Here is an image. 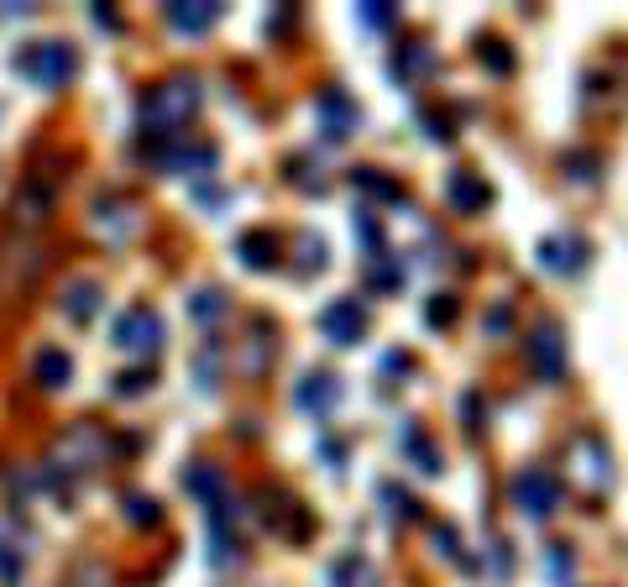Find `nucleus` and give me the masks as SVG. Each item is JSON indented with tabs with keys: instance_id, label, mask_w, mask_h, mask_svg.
Instances as JSON below:
<instances>
[{
	"instance_id": "13",
	"label": "nucleus",
	"mask_w": 628,
	"mask_h": 587,
	"mask_svg": "<svg viewBox=\"0 0 628 587\" xmlns=\"http://www.w3.org/2000/svg\"><path fill=\"white\" fill-rule=\"evenodd\" d=\"M27 577V546L11 525H0V587H17Z\"/></svg>"
},
{
	"instance_id": "17",
	"label": "nucleus",
	"mask_w": 628,
	"mask_h": 587,
	"mask_svg": "<svg viewBox=\"0 0 628 587\" xmlns=\"http://www.w3.org/2000/svg\"><path fill=\"white\" fill-rule=\"evenodd\" d=\"M241 258H247V268L262 273V268L278 263V242L268 237V231H247V237H241Z\"/></svg>"
},
{
	"instance_id": "3",
	"label": "nucleus",
	"mask_w": 628,
	"mask_h": 587,
	"mask_svg": "<svg viewBox=\"0 0 628 587\" xmlns=\"http://www.w3.org/2000/svg\"><path fill=\"white\" fill-rule=\"evenodd\" d=\"M116 346L126 357H157V346H163V315L147 310V304H132L116 321Z\"/></svg>"
},
{
	"instance_id": "9",
	"label": "nucleus",
	"mask_w": 628,
	"mask_h": 587,
	"mask_svg": "<svg viewBox=\"0 0 628 587\" xmlns=\"http://www.w3.org/2000/svg\"><path fill=\"white\" fill-rule=\"evenodd\" d=\"M100 300H105V289L95 284V279H74V284H63V315L74 325H90L95 321V310H100Z\"/></svg>"
},
{
	"instance_id": "7",
	"label": "nucleus",
	"mask_w": 628,
	"mask_h": 587,
	"mask_svg": "<svg viewBox=\"0 0 628 587\" xmlns=\"http://www.w3.org/2000/svg\"><path fill=\"white\" fill-rule=\"evenodd\" d=\"M314 116L325 122V132H331V137H352L356 122H362V111H356V105L346 101L341 90H325V95L314 101Z\"/></svg>"
},
{
	"instance_id": "19",
	"label": "nucleus",
	"mask_w": 628,
	"mask_h": 587,
	"mask_svg": "<svg viewBox=\"0 0 628 587\" xmlns=\"http://www.w3.org/2000/svg\"><path fill=\"white\" fill-rule=\"evenodd\" d=\"M184 488H189V493H195V499H205V504H220V472L210 462H199L195 472H189V478H184Z\"/></svg>"
},
{
	"instance_id": "14",
	"label": "nucleus",
	"mask_w": 628,
	"mask_h": 587,
	"mask_svg": "<svg viewBox=\"0 0 628 587\" xmlns=\"http://www.w3.org/2000/svg\"><path fill=\"white\" fill-rule=\"evenodd\" d=\"M540 258H545L550 273H576L582 258H587V242H576V237H550V242L540 247Z\"/></svg>"
},
{
	"instance_id": "25",
	"label": "nucleus",
	"mask_w": 628,
	"mask_h": 587,
	"mask_svg": "<svg viewBox=\"0 0 628 587\" xmlns=\"http://www.w3.org/2000/svg\"><path fill=\"white\" fill-rule=\"evenodd\" d=\"M456 315V304H451V294H440V300L430 304V325H446Z\"/></svg>"
},
{
	"instance_id": "5",
	"label": "nucleus",
	"mask_w": 628,
	"mask_h": 587,
	"mask_svg": "<svg viewBox=\"0 0 628 587\" xmlns=\"http://www.w3.org/2000/svg\"><path fill=\"white\" fill-rule=\"evenodd\" d=\"M367 304L362 300H331L320 310V331H325V342L331 346H356L367 336Z\"/></svg>"
},
{
	"instance_id": "15",
	"label": "nucleus",
	"mask_w": 628,
	"mask_h": 587,
	"mask_svg": "<svg viewBox=\"0 0 628 587\" xmlns=\"http://www.w3.org/2000/svg\"><path fill=\"white\" fill-rule=\"evenodd\" d=\"M74 378V357L63 352V346H42L38 352V384L42 388H69Z\"/></svg>"
},
{
	"instance_id": "12",
	"label": "nucleus",
	"mask_w": 628,
	"mask_h": 587,
	"mask_svg": "<svg viewBox=\"0 0 628 587\" xmlns=\"http://www.w3.org/2000/svg\"><path fill=\"white\" fill-rule=\"evenodd\" d=\"M100 451H105V446H100V436L84 426V430H74L69 441H59V462H74L69 472H90V467L100 462Z\"/></svg>"
},
{
	"instance_id": "8",
	"label": "nucleus",
	"mask_w": 628,
	"mask_h": 587,
	"mask_svg": "<svg viewBox=\"0 0 628 587\" xmlns=\"http://www.w3.org/2000/svg\"><path fill=\"white\" fill-rule=\"evenodd\" d=\"M220 21V6L216 0H189V6H168V27L184 32V38H205L210 27Z\"/></svg>"
},
{
	"instance_id": "11",
	"label": "nucleus",
	"mask_w": 628,
	"mask_h": 587,
	"mask_svg": "<svg viewBox=\"0 0 628 587\" xmlns=\"http://www.w3.org/2000/svg\"><path fill=\"white\" fill-rule=\"evenodd\" d=\"M294 399H299V409H304V415H331L335 399H341V384H335L331 373H310V378L299 384Z\"/></svg>"
},
{
	"instance_id": "1",
	"label": "nucleus",
	"mask_w": 628,
	"mask_h": 587,
	"mask_svg": "<svg viewBox=\"0 0 628 587\" xmlns=\"http://www.w3.org/2000/svg\"><path fill=\"white\" fill-rule=\"evenodd\" d=\"M199 101H205V95H199L195 74H168V80L142 101V126H147L153 137H174V132H184V126L199 116Z\"/></svg>"
},
{
	"instance_id": "20",
	"label": "nucleus",
	"mask_w": 628,
	"mask_h": 587,
	"mask_svg": "<svg viewBox=\"0 0 628 587\" xmlns=\"http://www.w3.org/2000/svg\"><path fill=\"white\" fill-rule=\"evenodd\" d=\"M352 179L362 184L367 195H383V200H398V184H388V179H383V174H377V168H356Z\"/></svg>"
},
{
	"instance_id": "4",
	"label": "nucleus",
	"mask_w": 628,
	"mask_h": 587,
	"mask_svg": "<svg viewBox=\"0 0 628 587\" xmlns=\"http://www.w3.org/2000/svg\"><path fill=\"white\" fill-rule=\"evenodd\" d=\"M513 504L524 509L530 520H550L555 504H561V483H555V472H545V467H524V472L513 478Z\"/></svg>"
},
{
	"instance_id": "23",
	"label": "nucleus",
	"mask_w": 628,
	"mask_h": 587,
	"mask_svg": "<svg viewBox=\"0 0 628 587\" xmlns=\"http://www.w3.org/2000/svg\"><path fill=\"white\" fill-rule=\"evenodd\" d=\"M126 509H132V525H153V520H157V499H142V493H132V499H126Z\"/></svg>"
},
{
	"instance_id": "18",
	"label": "nucleus",
	"mask_w": 628,
	"mask_h": 587,
	"mask_svg": "<svg viewBox=\"0 0 628 587\" xmlns=\"http://www.w3.org/2000/svg\"><path fill=\"white\" fill-rule=\"evenodd\" d=\"M335 587H377V572L367 556H341L335 562Z\"/></svg>"
},
{
	"instance_id": "16",
	"label": "nucleus",
	"mask_w": 628,
	"mask_h": 587,
	"mask_svg": "<svg viewBox=\"0 0 628 587\" xmlns=\"http://www.w3.org/2000/svg\"><path fill=\"white\" fill-rule=\"evenodd\" d=\"M488 200H492V189L477 179V174H467V168L451 174V205H456V210H482Z\"/></svg>"
},
{
	"instance_id": "2",
	"label": "nucleus",
	"mask_w": 628,
	"mask_h": 587,
	"mask_svg": "<svg viewBox=\"0 0 628 587\" xmlns=\"http://www.w3.org/2000/svg\"><path fill=\"white\" fill-rule=\"evenodd\" d=\"M17 74L27 84H38V90H63V84L78 74V59L69 42L42 38V42H27L17 53Z\"/></svg>"
},
{
	"instance_id": "21",
	"label": "nucleus",
	"mask_w": 628,
	"mask_h": 587,
	"mask_svg": "<svg viewBox=\"0 0 628 587\" xmlns=\"http://www.w3.org/2000/svg\"><path fill=\"white\" fill-rule=\"evenodd\" d=\"M419 69H430V48L425 42H414V48H404V59H393V74H419Z\"/></svg>"
},
{
	"instance_id": "22",
	"label": "nucleus",
	"mask_w": 628,
	"mask_h": 587,
	"mask_svg": "<svg viewBox=\"0 0 628 587\" xmlns=\"http://www.w3.org/2000/svg\"><path fill=\"white\" fill-rule=\"evenodd\" d=\"M299 268L310 273V268H325V242L320 237H299Z\"/></svg>"
},
{
	"instance_id": "26",
	"label": "nucleus",
	"mask_w": 628,
	"mask_h": 587,
	"mask_svg": "<svg viewBox=\"0 0 628 587\" xmlns=\"http://www.w3.org/2000/svg\"><path fill=\"white\" fill-rule=\"evenodd\" d=\"M142 388H153L147 373H126V378H121V394H142Z\"/></svg>"
},
{
	"instance_id": "10",
	"label": "nucleus",
	"mask_w": 628,
	"mask_h": 587,
	"mask_svg": "<svg viewBox=\"0 0 628 587\" xmlns=\"http://www.w3.org/2000/svg\"><path fill=\"white\" fill-rule=\"evenodd\" d=\"M530 357H534V367H540L545 378H561V373H566V342H561V331H555L550 321L534 331Z\"/></svg>"
},
{
	"instance_id": "6",
	"label": "nucleus",
	"mask_w": 628,
	"mask_h": 587,
	"mask_svg": "<svg viewBox=\"0 0 628 587\" xmlns=\"http://www.w3.org/2000/svg\"><path fill=\"white\" fill-rule=\"evenodd\" d=\"M571 462H587V467H576V483L587 488V493H603V488L613 483V457L603 441L582 436V441L571 446Z\"/></svg>"
},
{
	"instance_id": "24",
	"label": "nucleus",
	"mask_w": 628,
	"mask_h": 587,
	"mask_svg": "<svg viewBox=\"0 0 628 587\" xmlns=\"http://www.w3.org/2000/svg\"><path fill=\"white\" fill-rule=\"evenodd\" d=\"M482 53H488V63H492V69H498V74H509V69H513V59H509V53H503V42H488Z\"/></svg>"
}]
</instances>
